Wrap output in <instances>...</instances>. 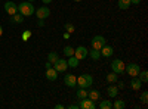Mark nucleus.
Segmentation results:
<instances>
[{
    "label": "nucleus",
    "instance_id": "1",
    "mask_svg": "<svg viewBox=\"0 0 148 109\" xmlns=\"http://www.w3.org/2000/svg\"><path fill=\"white\" fill-rule=\"evenodd\" d=\"M34 5L31 2H22L18 5V12L22 15V16H31L34 14Z\"/></svg>",
    "mask_w": 148,
    "mask_h": 109
},
{
    "label": "nucleus",
    "instance_id": "2",
    "mask_svg": "<svg viewBox=\"0 0 148 109\" xmlns=\"http://www.w3.org/2000/svg\"><path fill=\"white\" fill-rule=\"evenodd\" d=\"M92 83H93V77L89 75V74H83V75L77 77V84H79L80 89H88V87H90Z\"/></svg>",
    "mask_w": 148,
    "mask_h": 109
},
{
    "label": "nucleus",
    "instance_id": "3",
    "mask_svg": "<svg viewBox=\"0 0 148 109\" xmlns=\"http://www.w3.org/2000/svg\"><path fill=\"white\" fill-rule=\"evenodd\" d=\"M125 66H126V64L123 62L121 59H114L113 62H111V69H113V72H116L117 75L123 74V72H126L125 71Z\"/></svg>",
    "mask_w": 148,
    "mask_h": 109
},
{
    "label": "nucleus",
    "instance_id": "4",
    "mask_svg": "<svg viewBox=\"0 0 148 109\" xmlns=\"http://www.w3.org/2000/svg\"><path fill=\"white\" fill-rule=\"evenodd\" d=\"M104 44H107V40L104 39V35H95L92 39V49L99 50Z\"/></svg>",
    "mask_w": 148,
    "mask_h": 109
},
{
    "label": "nucleus",
    "instance_id": "5",
    "mask_svg": "<svg viewBox=\"0 0 148 109\" xmlns=\"http://www.w3.org/2000/svg\"><path fill=\"white\" fill-rule=\"evenodd\" d=\"M125 71H127V75H130V77H138L141 68L138 64H129L127 66H125Z\"/></svg>",
    "mask_w": 148,
    "mask_h": 109
},
{
    "label": "nucleus",
    "instance_id": "6",
    "mask_svg": "<svg viewBox=\"0 0 148 109\" xmlns=\"http://www.w3.org/2000/svg\"><path fill=\"white\" fill-rule=\"evenodd\" d=\"M88 53H89V50L86 49L84 46H79L77 49H74V56H76L79 60L86 59V58H88Z\"/></svg>",
    "mask_w": 148,
    "mask_h": 109
},
{
    "label": "nucleus",
    "instance_id": "7",
    "mask_svg": "<svg viewBox=\"0 0 148 109\" xmlns=\"http://www.w3.org/2000/svg\"><path fill=\"white\" fill-rule=\"evenodd\" d=\"M34 14H36V16L39 19H46L49 15H51V9H49L47 6H42L37 10H34Z\"/></svg>",
    "mask_w": 148,
    "mask_h": 109
},
{
    "label": "nucleus",
    "instance_id": "8",
    "mask_svg": "<svg viewBox=\"0 0 148 109\" xmlns=\"http://www.w3.org/2000/svg\"><path fill=\"white\" fill-rule=\"evenodd\" d=\"M77 105H79V109H95V102L90 100L89 97L80 99V102Z\"/></svg>",
    "mask_w": 148,
    "mask_h": 109
},
{
    "label": "nucleus",
    "instance_id": "9",
    "mask_svg": "<svg viewBox=\"0 0 148 109\" xmlns=\"http://www.w3.org/2000/svg\"><path fill=\"white\" fill-rule=\"evenodd\" d=\"M5 12H6L9 16L15 15L16 12H18V5L14 3V2H6V3H5Z\"/></svg>",
    "mask_w": 148,
    "mask_h": 109
},
{
    "label": "nucleus",
    "instance_id": "10",
    "mask_svg": "<svg viewBox=\"0 0 148 109\" xmlns=\"http://www.w3.org/2000/svg\"><path fill=\"white\" fill-rule=\"evenodd\" d=\"M52 66L56 69V72H65L67 68H68V64H67V60H65V59H58Z\"/></svg>",
    "mask_w": 148,
    "mask_h": 109
},
{
    "label": "nucleus",
    "instance_id": "11",
    "mask_svg": "<svg viewBox=\"0 0 148 109\" xmlns=\"http://www.w3.org/2000/svg\"><path fill=\"white\" fill-rule=\"evenodd\" d=\"M64 83H65V86H68V87H76L77 86V77L74 74H67L64 77Z\"/></svg>",
    "mask_w": 148,
    "mask_h": 109
},
{
    "label": "nucleus",
    "instance_id": "12",
    "mask_svg": "<svg viewBox=\"0 0 148 109\" xmlns=\"http://www.w3.org/2000/svg\"><path fill=\"white\" fill-rule=\"evenodd\" d=\"M107 94H108V97H111V99H116V97H117L119 87L116 86V83H111V86L107 87Z\"/></svg>",
    "mask_w": 148,
    "mask_h": 109
},
{
    "label": "nucleus",
    "instance_id": "13",
    "mask_svg": "<svg viewBox=\"0 0 148 109\" xmlns=\"http://www.w3.org/2000/svg\"><path fill=\"white\" fill-rule=\"evenodd\" d=\"M99 53H101V56H104V58H111V56H113V53H114V49H113L111 46L104 44L101 49H99Z\"/></svg>",
    "mask_w": 148,
    "mask_h": 109
},
{
    "label": "nucleus",
    "instance_id": "14",
    "mask_svg": "<svg viewBox=\"0 0 148 109\" xmlns=\"http://www.w3.org/2000/svg\"><path fill=\"white\" fill-rule=\"evenodd\" d=\"M46 78L49 80V81H55L56 78H58V72H56V69L52 66V68H47L46 69Z\"/></svg>",
    "mask_w": 148,
    "mask_h": 109
},
{
    "label": "nucleus",
    "instance_id": "15",
    "mask_svg": "<svg viewBox=\"0 0 148 109\" xmlns=\"http://www.w3.org/2000/svg\"><path fill=\"white\" fill-rule=\"evenodd\" d=\"M130 87H132V90L138 91V90L142 87V81H141L138 77H132V80H130Z\"/></svg>",
    "mask_w": 148,
    "mask_h": 109
},
{
    "label": "nucleus",
    "instance_id": "16",
    "mask_svg": "<svg viewBox=\"0 0 148 109\" xmlns=\"http://www.w3.org/2000/svg\"><path fill=\"white\" fill-rule=\"evenodd\" d=\"M88 97H89L90 100L96 102V100L101 99V93L98 91V90H90V91H88Z\"/></svg>",
    "mask_w": 148,
    "mask_h": 109
},
{
    "label": "nucleus",
    "instance_id": "17",
    "mask_svg": "<svg viewBox=\"0 0 148 109\" xmlns=\"http://www.w3.org/2000/svg\"><path fill=\"white\" fill-rule=\"evenodd\" d=\"M67 64H68V66H70V68H77V66H79V64H80V60L73 55V56H70V58H68Z\"/></svg>",
    "mask_w": 148,
    "mask_h": 109
},
{
    "label": "nucleus",
    "instance_id": "18",
    "mask_svg": "<svg viewBox=\"0 0 148 109\" xmlns=\"http://www.w3.org/2000/svg\"><path fill=\"white\" fill-rule=\"evenodd\" d=\"M117 5H119V9L126 10V9H129V7H130V0H119Z\"/></svg>",
    "mask_w": 148,
    "mask_h": 109
},
{
    "label": "nucleus",
    "instance_id": "19",
    "mask_svg": "<svg viewBox=\"0 0 148 109\" xmlns=\"http://www.w3.org/2000/svg\"><path fill=\"white\" fill-rule=\"evenodd\" d=\"M10 22H14V24H21V22H24V16L16 12L15 15H12V16H10Z\"/></svg>",
    "mask_w": 148,
    "mask_h": 109
},
{
    "label": "nucleus",
    "instance_id": "20",
    "mask_svg": "<svg viewBox=\"0 0 148 109\" xmlns=\"http://www.w3.org/2000/svg\"><path fill=\"white\" fill-rule=\"evenodd\" d=\"M107 81H108L110 84H111V83H117V81H119V75L116 74V72L111 71L110 74H107Z\"/></svg>",
    "mask_w": 148,
    "mask_h": 109
},
{
    "label": "nucleus",
    "instance_id": "21",
    "mask_svg": "<svg viewBox=\"0 0 148 109\" xmlns=\"http://www.w3.org/2000/svg\"><path fill=\"white\" fill-rule=\"evenodd\" d=\"M88 56H90L93 60H98V59H101V53H99V50H96V49H92L89 53H88Z\"/></svg>",
    "mask_w": 148,
    "mask_h": 109
},
{
    "label": "nucleus",
    "instance_id": "22",
    "mask_svg": "<svg viewBox=\"0 0 148 109\" xmlns=\"http://www.w3.org/2000/svg\"><path fill=\"white\" fill-rule=\"evenodd\" d=\"M113 108H116V109H125L126 108V103H125V100L117 99L116 102H113Z\"/></svg>",
    "mask_w": 148,
    "mask_h": 109
},
{
    "label": "nucleus",
    "instance_id": "23",
    "mask_svg": "<svg viewBox=\"0 0 148 109\" xmlns=\"http://www.w3.org/2000/svg\"><path fill=\"white\" fill-rule=\"evenodd\" d=\"M58 59H59V56H58V53H56V52H51V53L47 55V60H49L51 64H55Z\"/></svg>",
    "mask_w": 148,
    "mask_h": 109
},
{
    "label": "nucleus",
    "instance_id": "24",
    "mask_svg": "<svg viewBox=\"0 0 148 109\" xmlns=\"http://www.w3.org/2000/svg\"><path fill=\"white\" fill-rule=\"evenodd\" d=\"M76 96H77V99H84V97H88V90H86V89H79L77 93H76Z\"/></svg>",
    "mask_w": 148,
    "mask_h": 109
},
{
    "label": "nucleus",
    "instance_id": "25",
    "mask_svg": "<svg viewBox=\"0 0 148 109\" xmlns=\"http://www.w3.org/2000/svg\"><path fill=\"white\" fill-rule=\"evenodd\" d=\"M99 108L101 109H111V108H113V102H111V100H102L99 103Z\"/></svg>",
    "mask_w": 148,
    "mask_h": 109
},
{
    "label": "nucleus",
    "instance_id": "26",
    "mask_svg": "<svg viewBox=\"0 0 148 109\" xmlns=\"http://www.w3.org/2000/svg\"><path fill=\"white\" fill-rule=\"evenodd\" d=\"M138 78H139L142 83H147V81H148V72H147V71H139Z\"/></svg>",
    "mask_w": 148,
    "mask_h": 109
},
{
    "label": "nucleus",
    "instance_id": "27",
    "mask_svg": "<svg viewBox=\"0 0 148 109\" xmlns=\"http://www.w3.org/2000/svg\"><path fill=\"white\" fill-rule=\"evenodd\" d=\"M64 55L68 56V58L73 56V55H74V49H73L71 46H65V47H64Z\"/></svg>",
    "mask_w": 148,
    "mask_h": 109
},
{
    "label": "nucleus",
    "instance_id": "28",
    "mask_svg": "<svg viewBox=\"0 0 148 109\" xmlns=\"http://www.w3.org/2000/svg\"><path fill=\"white\" fill-rule=\"evenodd\" d=\"M141 102H142L144 105L148 103V91H142V93H141Z\"/></svg>",
    "mask_w": 148,
    "mask_h": 109
},
{
    "label": "nucleus",
    "instance_id": "29",
    "mask_svg": "<svg viewBox=\"0 0 148 109\" xmlns=\"http://www.w3.org/2000/svg\"><path fill=\"white\" fill-rule=\"evenodd\" d=\"M30 37H31V31L27 30V31H24V32H22V40H24V41H27Z\"/></svg>",
    "mask_w": 148,
    "mask_h": 109
},
{
    "label": "nucleus",
    "instance_id": "30",
    "mask_svg": "<svg viewBox=\"0 0 148 109\" xmlns=\"http://www.w3.org/2000/svg\"><path fill=\"white\" fill-rule=\"evenodd\" d=\"M64 28H65V30H67V32H70V34H71V32H74V25H73V24H68V22H67Z\"/></svg>",
    "mask_w": 148,
    "mask_h": 109
},
{
    "label": "nucleus",
    "instance_id": "31",
    "mask_svg": "<svg viewBox=\"0 0 148 109\" xmlns=\"http://www.w3.org/2000/svg\"><path fill=\"white\" fill-rule=\"evenodd\" d=\"M117 87H119V90H123V89H125V83H123V81H119Z\"/></svg>",
    "mask_w": 148,
    "mask_h": 109
},
{
    "label": "nucleus",
    "instance_id": "32",
    "mask_svg": "<svg viewBox=\"0 0 148 109\" xmlns=\"http://www.w3.org/2000/svg\"><path fill=\"white\" fill-rule=\"evenodd\" d=\"M37 25H39V27H45V19H39V22H37Z\"/></svg>",
    "mask_w": 148,
    "mask_h": 109
},
{
    "label": "nucleus",
    "instance_id": "33",
    "mask_svg": "<svg viewBox=\"0 0 148 109\" xmlns=\"http://www.w3.org/2000/svg\"><path fill=\"white\" fill-rule=\"evenodd\" d=\"M141 0H130V5H139Z\"/></svg>",
    "mask_w": 148,
    "mask_h": 109
},
{
    "label": "nucleus",
    "instance_id": "34",
    "mask_svg": "<svg viewBox=\"0 0 148 109\" xmlns=\"http://www.w3.org/2000/svg\"><path fill=\"white\" fill-rule=\"evenodd\" d=\"M52 65H53V64H51V62L47 60V62L45 64V68H46V69H47V68H52Z\"/></svg>",
    "mask_w": 148,
    "mask_h": 109
},
{
    "label": "nucleus",
    "instance_id": "35",
    "mask_svg": "<svg viewBox=\"0 0 148 109\" xmlns=\"http://www.w3.org/2000/svg\"><path fill=\"white\" fill-rule=\"evenodd\" d=\"M64 108H65L64 105H59V103H58V105H55V109H64Z\"/></svg>",
    "mask_w": 148,
    "mask_h": 109
},
{
    "label": "nucleus",
    "instance_id": "36",
    "mask_svg": "<svg viewBox=\"0 0 148 109\" xmlns=\"http://www.w3.org/2000/svg\"><path fill=\"white\" fill-rule=\"evenodd\" d=\"M68 109H79V105H70Z\"/></svg>",
    "mask_w": 148,
    "mask_h": 109
},
{
    "label": "nucleus",
    "instance_id": "37",
    "mask_svg": "<svg viewBox=\"0 0 148 109\" xmlns=\"http://www.w3.org/2000/svg\"><path fill=\"white\" fill-rule=\"evenodd\" d=\"M42 2H43L45 5H47V3H51V2H52V0H42Z\"/></svg>",
    "mask_w": 148,
    "mask_h": 109
},
{
    "label": "nucleus",
    "instance_id": "38",
    "mask_svg": "<svg viewBox=\"0 0 148 109\" xmlns=\"http://www.w3.org/2000/svg\"><path fill=\"white\" fill-rule=\"evenodd\" d=\"M64 39H70V32H65L64 34Z\"/></svg>",
    "mask_w": 148,
    "mask_h": 109
},
{
    "label": "nucleus",
    "instance_id": "39",
    "mask_svg": "<svg viewBox=\"0 0 148 109\" xmlns=\"http://www.w3.org/2000/svg\"><path fill=\"white\" fill-rule=\"evenodd\" d=\"M3 34V28H2V25H0V35Z\"/></svg>",
    "mask_w": 148,
    "mask_h": 109
},
{
    "label": "nucleus",
    "instance_id": "40",
    "mask_svg": "<svg viewBox=\"0 0 148 109\" xmlns=\"http://www.w3.org/2000/svg\"><path fill=\"white\" fill-rule=\"evenodd\" d=\"M74 2H83V0H74Z\"/></svg>",
    "mask_w": 148,
    "mask_h": 109
},
{
    "label": "nucleus",
    "instance_id": "41",
    "mask_svg": "<svg viewBox=\"0 0 148 109\" xmlns=\"http://www.w3.org/2000/svg\"><path fill=\"white\" fill-rule=\"evenodd\" d=\"M27 2H31V3H33V2H34V0H27Z\"/></svg>",
    "mask_w": 148,
    "mask_h": 109
}]
</instances>
